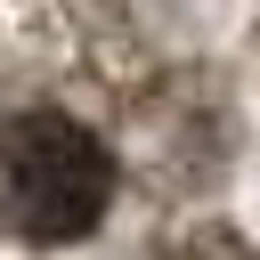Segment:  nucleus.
Returning <instances> with one entry per match:
<instances>
[{"label": "nucleus", "instance_id": "obj_1", "mask_svg": "<svg viewBox=\"0 0 260 260\" xmlns=\"http://www.w3.org/2000/svg\"><path fill=\"white\" fill-rule=\"evenodd\" d=\"M114 203V154L73 114L0 122V219L24 244H73Z\"/></svg>", "mask_w": 260, "mask_h": 260}]
</instances>
